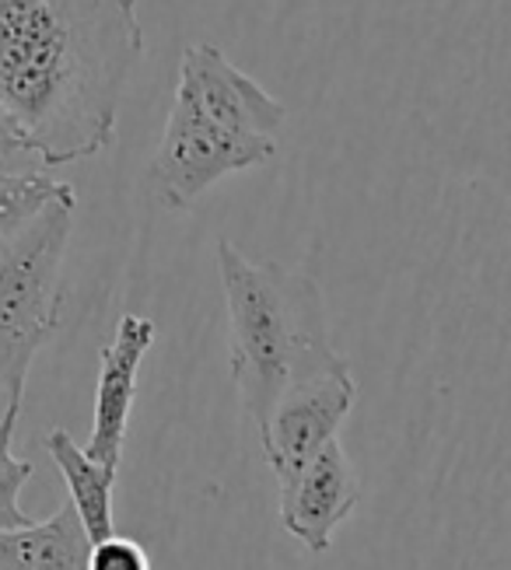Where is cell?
I'll return each instance as SVG.
<instances>
[{"label": "cell", "mask_w": 511, "mask_h": 570, "mask_svg": "<svg viewBox=\"0 0 511 570\" xmlns=\"http://www.w3.org/2000/svg\"><path fill=\"white\" fill-rule=\"evenodd\" d=\"M140 57L137 0H0V109L42 168L116 140Z\"/></svg>", "instance_id": "1"}, {"label": "cell", "mask_w": 511, "mask_h": 570, "mask_svg": "<svg viewBox=\"0 0 511 570\" xmlns=\"http://www.w3.org/2000/svg\"><path fill=\"white\" fill-rule=\"evenodd\" d=\"M284 119L281 98L235 67L222 46L189 42L179 60L173 109L148 165L158 204L189 210L214 183L277 158Z\"/></svg>", "instance_id": "2"}, {"label": "cell", "mask_w": 511, "mask_h": 570, "mask_svg": "<svg viewBox=\"0 0 511 570\" xmlns=\"http://www.w3.org/2000/svg\"><path fill=\"white\" fill-rule=\"evenodd\" d=\"M228 308V361L238 403L259 428L281 395L305 379L347 367L333 351L323 291L305 269L256 263L228 238L214 245Z\"/></svg>", "instance_id": "3"}, {"label": "cell", "mask_w": 511, "mask_h": 570, "mask_svg": "<svg viewBox=\"0 0 511 570\" xmlns=\"http://www.w3.org/2000/svg\"><path fill=\"white\" fill-rule=\"evenodd\" d=\"M78 193L0 238V395L26 392L29 367L60 322V274Z\"/></svg>", "instance_id": "4"}, {"label": "cell", "mask_w": 511, "mask_h": 570, "mask_svg": "<svg viewBox=\"0 0 511 570\" xmlns=\"http://www.w3.org/2000/svg\"><path fill=\"white\" fill-rule=\"evenodd\" d=\"M354 403L357 382L351 364L305 379L281 395L271 416L256 428L266 462H271L277 476V487L295 480L330 441H336V431L344 428Z\"/></svg>", "instance_id": "5"}, {"label": "cell", "mask_w": 511, "mask_h": 570, "mask_svg": "<svg viewBox=\"0 0 511 570\" xmlns=\"http://www.w3.org/2000/svg\"><path fill=\"white\" fill-rule=\"evenodd\" d=\"M155 343V322L127 312L116 322L112 340L99 354V382H95V413H91V438L85 441V452L119 469L124 459V441L130 428V413L137 400V375Z\"/></svg>", "instance_id": "6"}, {"label": "cell", "mask_w": 511, "mask_h": 570, "mask_svg": "<svg viewBox=\"0 0 511 570\" xmlns=\"http://www.w3.org/2000/svg\"><path fill=\"white\" fill-rule=\"evenodd\" d=\"M361 480L344 444L330 441L302 473L277 490V511L284 529L312 553H326L340 522L357 508Z\"/></svg>", "instance_id": "7"}, {"label": "cell", "mask_w": 511, "mask_h": 570, "mask_svg": "<svg viewBox=\"0 0 511 570\" xmlns=\"http://www.w3.org/2000/svg\"><path fill=\"white\" fill-rule=\"evenodd\" d=\"M0 570H91V535L75 504L26 529L0 532Z\"/></svg>", "instance_id": "8"}, {"label": "cell", "mask_w": 511, "mask_h": 570, "mask_svg": "<svg viewBox=\"0 0 511 570\" xmlns=\"http://www.w3.org/2000/svg\"><path fill=\"white\" fill-rule=\"evenodd\" d=\"M42 444H46V452H50L53 465L60 469V476L70 490V504L78 508L91 542L109 539L112 535V487H116L119 469L95 462L85 452V444H78L63 428L46 434Z\"/></svg>", "instance_id": "9"}, {"label": "cell", "mask_w": 511, "mask_h": 570, "mask_svg": "<svg viewBox=\"0 0 511 570\" xmlns=\"http://www.w3.org/2000/svg\"><path fill=\"white\" fill-rule=\"evenodd\" d=\"M75 193L70 183H57L50 171H0V238L26 228L50 204Z\"/></svg>", "instance_id": "10"}, {"label": "cell", "mask_w": 511, "mask_h": 570, "mask_svg": "<svg viewBox=\"0 0 511 570\" xmlns=\"http://www.w3.org/2000/svg\"><path fill=\"white\" fill-rule=\"evenodd\" d=\"M21 395L26 392H14L4 400V413H0V532H11V529H26L32 525L36 518L29 511H21L18 498L26 483L32 480L36 465L26 459H14L11 452V441L18 431V416H21Z\"/></svg>", "instance_id": "11"}, {"label": "cell", "mask_w": 511, "mask_h": 570, "mask_svg": "<svg viewBox=\"0 0 511 570\" xmlns=\"http://www.w3.org/2000/svg\"><path fill=\"white\" fill-rule=\"evenodd\" d=\"M91 570H151V557L137 539L112 532L102 542H91Z\"/></svg>", "instance_id": "12"}, {"label": "cell", "mask_w": 511, "mask_h": 570, "mask_svg": "<svg viewBox=\"0 0 511 570\" xmlns=\"http://www.w3.org/2000/svg\"><path fill=\"white\" fill-rule=\"evenodd\" d=\"M0 171H42V165L26 151V144H21L18 134L11 130L4 109H0Z\"/></svg>", "instance_id": "13"}]
</instances>
